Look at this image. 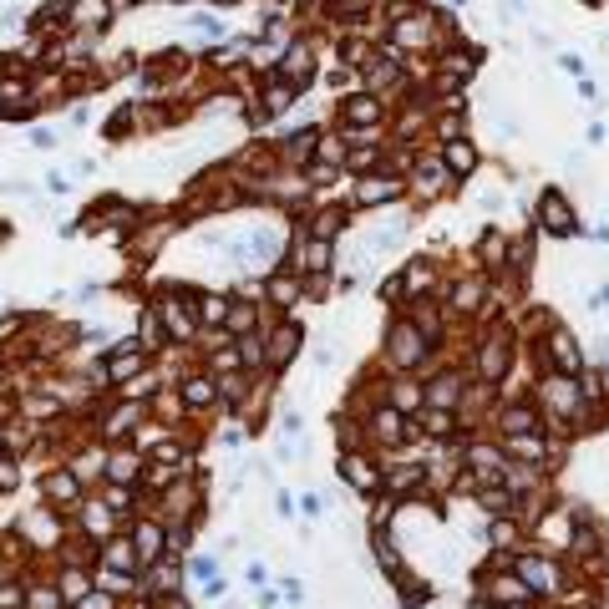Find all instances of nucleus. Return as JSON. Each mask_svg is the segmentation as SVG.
Listing matches in <instances>:
<instances>
[{
    "instance_id": "24",
    "label": "nucleus",
    "mask_w": 609,
    "mask_h": 609,
    "mask_svg": "<svg viewBox=\"0 0 609 609\" xmlns=\"http://www.w3.org/2000/svg\"><path fill=\"white\" fill-rule=\"evenodd\" d=\"M452 304H457V310H472V304H477V285H462V290L452 295Z\"/></svg>"
},
{
    "instance_id": "5",
    "label": "nucleus",
    "mask_w": 609,
    "mask_h": 609,
    "mask_svg": "<svg viewBox=\"0 0 609 609\" xmlns=\"http://www.w3.org/2000/svg\"><path fill=\"white\" fill-rule=\"evenodd\" d=\"M300 259H304V269H310V274H320L325 265H330V244H325V239H310V244L300 249Z\"/></svg>"
},
{
    "instance_id": "2",
    "label": "nucleus",
    "mask_w": 609,
    "mask_h": 609,
    "mask_svg": "<svg viewBox=\"0 0 609 609\" xmlns=\"http://www.w3.org/2000/svg\"><path fill=\"white\" fill-rule=\"evenodd\" d=\"M340 472L351 477V483H356L361 493H376V488H381V477L371 472V462H366V457H345V462H340Z\"/></svg>"
},
{
    "instance_id": "18",
    "label": "nucleus",
    "mask_w": 609,
    "mask_h": 609,
    "mask_svg": "<svg viewBox=\"0 0 609 609\" xmlns=\"http://www.w3.org/2000/svg\"><path fill=\"white\" fill-rule=\"evenodd\" d=\"M503 422H508V431H533V427H538V422H533V411H508Z\"/></svg>"
},
{
    "instance_id": "30",
    "label": "nucleus",
    "mask_w": 609,
    "mask_h": 609,
    "mask_svg": "<svg viewBox=\"0 0 609 609\" xmlns=\"http://www.w3.org/2000/svg\"><path fill=\"white\" fill-rule=\"evenodd\" d=\"M107 558H112L117 569H122V563H127V543H112V549H107Z\"/></svg>"
},
{
    "instance_id": "15",
    "label": "nucleus",
    "mask_w": 609,
    "mask_h": 609,
    "mask_svg": "<svg viewBox=\"0 0 609 609\" xmlns=\"http://www.w3.org/2000/svg\"><path fill=\"white\" fill-rule=\"evenodd\" d=\"M46 493H51V497H76V477H67V472H56L51 483H46Z\"/></svg>"
},
{
    "instance_id": "25",
    "label": "nucleus",
    "mask_w": 609,
    "mask_h": 609,
    "mask_svg": "<svg viewBox=\"0 0 609 609\" xmlns=\"http://www.w3.org/2000/svg\"><path fill=\"white\" fill-rule=\"evenodd\" d=\"M431 431H437V437L452 431V411H431Z\"/></svg>"
},
{
    "instance_id": "29",
    "label": "nucleus",
    "mask_w": 609,
    "mask_h": 609,
    "mask_svg": "<svg viewBox=\"0 0 609 609\" xmlns=\"http://www.w3.org/2000/svg\"><path fill=\"white\" fill-rule=\"evenodd\" d=\"M112 477H133V457H117V462H112Z\"/></svg>"
},
{
    "instance_id": "13",
    "label": "nucleus",
    "mask_w": 609,
    "mask_h": 609,
    "mask_svg": "<svg viewBox=\"0 0 609 609\" xmlns=\"http://www.w3.org/2000/svg\"><path fill=\"white\" fill-rule=\"evenodd\" d=\"M381 199H396V183H381V178H371V188H361V203H381Z\"/></svg>"
},
{
    "instance_id": "6",
    "label": "nucleus",
    "mask_w": 609,
    "mask_h": 609,
    "mask_svg": "<svg viewBox=\"0 0 609 609\" xmlns=\"http://www.w3.org/2000/svg\"><path fill=\"white\" fill-rule=\"evenodd\" d=\"M295 345H300V330H295V325H285V330L274 335V366H285V361L295 356Z\"/></svg>"
},
{
    "instance_id": "8",
    "label": "nucleus",
    "mask_w": 609,
    "mask_h": 609,
    "mask_svg": "<svg viewBox=\"0 0 609 609\" xmlns=\"http://www.w3.org/2000/svg\"><path fill=\"white\" fill-rule=\"evenodd\" d=\"M67 11H72V20H97V15L107 20V0H72Z\"/></svg>"
},
{
    "instance_id": "19",
    "label": "nucleus",
    "mask_w": 609,
    "mask_h": 609,
    "mask_svg": "<svg viewBox=\"0 0 609 609\" xmlns=\"http://www.w3.org/2000/svg\"><path fill=\"white\" fill-rule=\"evenodd\" d=\"M340 229V213H320V219H315V239H330Z\"/></svg>"
},
{
    "instance_id": "10",
    "label": "nucleus",
    "mask_w": 609,
    "mask_h": 609,
    "mask_svg": "<svg viewBox=\"0 0 609 609\" xmlns=\"http://www.w3.org/2000/svg\"><path fill=\"white\" fill-rule=\"evenodd\" d=\"M285 72H290L295 81H300V76L310 81V51H304V46H290V61H285Z\"/></svg>"
},
{
    "instance_id": "23",
    "label": "nucleus",
    "mask_w": 609,
    "mask_h": 609,
    "mask_svg": "<svg viewBox=\"0 0 609 609\" xmlns=\"http://www.w3.org/2000/svg\"><path fill=\"white\" fill-rule=\"evenodd\" d=\"M213 396V391H208V381H188V406H203Z\"/></svg>"
},
{
    "instance_id": "28",
    "label": "nucleus",
    "mask_w": 609,
    "mask_h": 609,
    "mask_svg": "<svg viewBox=\"0 0 609 609\" xmlns=\"http://www.w3.org/2000/svg\"><path fill=\"white\" fill-rule=\"evenodd\" d=\"M31 604H36V609H56V594H46V589H36V594H31Z\"/></svg>"
},
{
    "instance_id": "31",
    "label": "nucleus",
    "mask_w": 609,
    "mask_h": 609,
    "mask_svg": "<svg viewBox=\"0 0 609 609\" xmlns=\"http://www.w3.org/2000/svg\"><path fill=\"white\" fill-rule=\"evenodd\" d=\"M0 483H6V488L15 483V472H11V462H0Z\"/></svg>"
},
{
    "instance_id": "20",
    "label": "nucleus",
    "mask_w": 609,
    "mask_h": 609,
    "mask_svg": "<svg viewBox=\"0 0 609 609\" xmlns=\"http://www.w3.org/2000/svg\"><path fill=\"white\" fill-rule=\"evenodd\" d=\"M523 574H528L533 584H549V589H554V569H543V563H533V558H528V563H523Z\"/></svg>"
},
{
    "instance_id": "17",
    "label": "nucleus",
    "mask_w": 609,
    "mask_h": 609,
    "mask_svg": "<svg viewBox=\"0 0 609 609\" xmlns=\"http://www.w3.org/2000/svg\"><path fill=\"white\" fill-rule=\"evenodd\" d=\"M199 304H203V320H224V315H229V304H224L219 295H203Z\"/></svg>"
},
{
    "instance_id": "4",
    "label": "nucleus",
    "mask_w": 609,
    "mask_h": 609,
    "mask_svg": "<svg viewBox=\"0 0 609 609\" xmlns=\"http://www.w3.org/2000/svg\"><path fill=\"white\" fill-rule=\"evenodd\" d=\"M376 437H381V442H401V437H406L401 411H376Z\"/></svg>"
},
{
    "instance_id": "9",
    "label": "nucleus",
    "mask_w": 609,
    "mask_h": 609,
    "mask_svg": "<svg viewBox=\"0 0 609 609\" xmlns=\"http://www.w3.org/2000/svg\"><path fill=\"white\" fill-rule=\"evenodd\" d=\"M158 543H163V533H158V528H152V523H147V528H138V554H142V563H147V558H158V554H163V549H158Z\"/></svg>"
},
{
    "instance_id": "7",
    "label": "nucleus",
    "mask_w": 609,
    "mask_h": 609,
    "mask_svg": "<svg viewBox=\"0 0 609 609\" xmlns=\"http://www.w3.org/2000/svg\"><path fill=\"white\" fill-rule=\"evenodd\" d=\"M447 163H452V173H472V163H477V152H472L467 142H452V147H447Z\"/></svg>"
},
{
    "instance_id": "27",
    "label": "nucleus",
    "mask_w": 609,
    "mask_h": 609,
    "mask_svg": "<svg viewBox=\"0 0 609 609\" xmlns=\"http://www.w3.org/2000/svg\"><path fill=\"white\" fill-rule=\"evenodd\" d=\"M15 604H20V594L11 589V584H0V609H15Z\"/></svg>"
},
{
    "instance_id": "26",
    "label": "nucleus",
    "mask_w": 609,
    "mask_h": 609,
    "mask_svg": "<svg viewBox=\"0 0 609 609\" xmlns=\"http://www.w3.org/2000/svg\"><path fill=\"white\" fill-rule=\"evenodd\" d=\"M193 26H199L203 36H219V31H224V26H219V20H213V15H199V20H193Z\"/></svg>"
},
{
    "instance_id": "21",
    "label": "nucleus",
    "mask_w": 609,
    "mask_h": 609,
    "mask_svg": "<svg viewBox=\"0 0 609 609\" xmlns=\"http://www.w3.org/2000/svg\"><path fill=\"white\" fill-rule=\"evenodd\" d=\"M290 97H295V86H274V92H269V112H285Z\"/></svg>"
},
{
    "instance_id": "1",
    "label": "nucleus",
    "mask_w": 609,
    "mask_h": 609,
    "mask_svg": "<svg viewBox=\"0 0 609 609\" xmlns=\"http://www.w3.org/2000/svg\"><path fill=\"white\" fill-rule=\"evenodd\" d=\"M538 219L549 224L554 234H574V213H569V203H563V199H558L554 188H549V193H543V199H538Z\"/></svg>"
},
{
    "instance_id": "12",
    "label": "nucleus",
    "mask_w": 609,
    "mask_h": 609,
    "mask_svg": "<svg viewBox=\"0 0 609 609\" xmlns=\"http://www.w3.org/2000/svg\"><path fill=\"white\" fill-rule=\"evenodd\" d=\"M554 356H558L563 371H579V351H574V340H569V335H558V340H554Z\"/></svg>"
},
{
    "instance_id": "16",
    "label": "nucleus",
    "mask_w": 609,
    "mask_h": 609,
    "mask_svg": "<svg viewBox=\"0 0 609 609\" xmlns=\"http://www.w3.org/2000/svg\"><path fill=\"white\" fill-rule=\"evenodd\" d=\"M417 477H422V467H396V472H391V488L406 493V488H417Z\"/></svg>"
},
{
    "instance_id": "3",
    "label": "nucleus",
    "mask_w": 609,
    "mask_h": 609,
    "mask_svg": "<svg viewBox=\"0 0 609 609\" xmlns=\"http://www.w3.org/2000/svg\"><path fill=\"white\" fill-rule=\"evenodd\" d=\"M158 315L168 320V335H188L193 330V320H188V310H178V300H158Z\"/></svg>"
},
{
    "instance_id": "11",
    "label": "nucleus",
    "mask_w": 609,
    "mask_h": 609,
    "mask_svg": "<svg viewBox=\"0 0 609 609\" xmlns=\"http://www.w3.org/2000/svg\"><path fill=\"white\" fill-rule=\"evenodd\" d=\"M422 356V345H417V335H411V330H396V361L401 366H411V361H417Z\"/></svg>"
},
{
    "instance_id": "22",
    "label": "nucleus",
    "mask_w": 609,
    "mask_h": 609,
    "mask_svg": "<svg viewBox=\"0 0 609 609\" xmlns=\"http://www.w3.org/2000/svg\"><path fill=\"white\" fill-rule=\"evenodd\" d=\"M351 117H356V122H371V117H376L371 97H356V102H351Z\"/></svg>"
},
{
    "instance_id": "14",
    "label": "nucleus",
    "mask_w": 609,
    "mask_h": 609,
    "mask_svg": "<svg viewBox=\"0 0 609 609\" xmlns=\"http://www.w3.org/2000/svg\"><path fill=\"white\" fill-rule=\"evenodd\" d=\"M431 401H437V406H452V401H457V376H442L437 386H431Z\"/></svg>"
}]
</instances>
